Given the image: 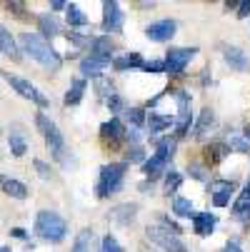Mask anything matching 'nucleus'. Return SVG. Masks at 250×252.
<instances>
[{"instance_id": "11", "label": "nucleus", "mask_w": 250, "mask_h": 252, "mask_svg": "<svg viewBox=\"0 0 250 252\" xmlns=\"http://www.w3.org/2000/svg\"><path fill=\"white\" fill-rule=\"evenodd\" d=\"M145 35L153 40V43H163V40H170L175 35V23L173 20H158L153 25H148Z\"/></svg>"}, {"instance_id": "26", "label": "nucleus", "mask_w": 250, "mask_h": 252, "mask_svg": "<svg viewBox=\"0 0 250 252\" xmlns=\"http://www.w3.org/2000/svg\"><path fill=\"white\" fill-rule=\"evenodd\" d=\"M8 145H10V153H13L15 158H23V155L28 153V142H25V137L18 135V132H13V135L8 137Z\"/></svg>"}, {"instance_id": "30", "label": "nucleus", "mask_w": 250, "mask_h": 252, "mask_svg": "<svg viewBox=\"0 0 250 252\" xmlns=\"http://www.w3.org/2000/svg\"><path fill=\"white\" fill-rule=\"evenodd\" d=\"M170 118H165V115H150L148 118V127H150V132H160V130H165V127H170Z\"/></svg>"}, {"instance_id": "49", "label": "nucleus", "mask_w": 250, "mask_h": 252, "mask_svg": "<svg viewBox=\"0 0 250 252\" xmlns=\"http://www.w3.org/2000/svg\"><path fill=\"white\" fill-rule=\"evenodd\" d=\"M0 252H10V250H5V247H0Z\"/></svg>"}, {"instance_id": "33", "label": "nucleus", "mask_w": 250, "mask_h": 252, "mask_svg": "<svg viewBox=\"0 0 250 252\" xmlns=\"http://www.w3.org/2000/svg\"><path fill=\"white\" fill-rule=\"evenodd\" d=\"M100 252H123V247H120V242L113 235H105V240L100 245Z\"/></svg>"}, {"instance_id": "39", "label": "nucleus", "mask_w": 250, "mask_h": 252, "mask_svg": "<svg viewBox=\"0 0 250 252\" xmlns=\"http://www.w3.org/2000/svg\"><path fill=\"white\" fill-rule=\"evenodd\" d=\"M8 10L18 13V18H25V5L23 3H8Z\"/></svg>"}, {"instance_id": "4", "label": "nucleus", "mask_w": 250, "mask_h": 252, "mask_svg": "<svg viewBox=\"0 0 250 252\" xmlns=\"http://www.w3.org/2000/svg\"><path fill=\"white\" fill-rule=\"evenodd\" d=\"M145 235H148V240H150L153 245H158L163 252H190V250L180 242L178 232H173V230L165 227V225H148Z\"/></svg>"}, {"instance_id": "18", "label": "nucleus", "mask_w": 250, "mask_h": 252, "mask_svg": "<svg viewBox=\"0 0 250 252\" xmlns=\"http://www.w3.org/2000/svg\"><path fill=\"white\" fill-rule=\"evenodd\" d=\"M73 252H100L98 240H95V232H93V230H83V232L75 237Z\"/></svg>"}, {"instance_id": "2", "label": "nucleus", "mask_w": 250, "mask_h": 252, "mask_svg": "<svg viewBox=\"0 0 250 252\" xmlns=\"http://www.w3.org/2000/svg\"><path fill=\"white\" fill-rule=\"evenodd\" d=\"M35 232L48 242H63L65 235H68V222L58 212L43 210V212H38V218H35Z\"/></svg>"}, {"instance_id": "37", "label": "nucleus", "mask_w": 250, "mask_h": 252, "mask_svg": "<svg viewBox=\"0 0 250 252\" xmlns=\"http://www.w3.org/2000/svg\"><path fill=\"white\" fill-rule=\"evenodd\" d=\"M128 118H130L135 125H143V123H145V115H143V110H140V107H133V110L128 113Z\"/></svg>"}, {"instance_id": "28", "label": "nucleus", "mask_w": 250, "mask_h": 252, "mask_svg": "<svg viewBox=\"0 0 250 252\" xmlns=\"http://www.w3.org/2000/svg\"><path fill=\"white\" fill-rule=\"evenodd\" d=\"M173 212L178 215V218H190L193 215V202L188 197H175L173 200Z\"/></svg>"}, {"instance_id": "20", "label": "nucleus", "mask_w": 250, "mask_h": 252, "mask_svg": "<svg viewBox=\"0 0 250 252\" xmlns=\"http://www.w3.org/2000/svg\"><path fill=\"white\" fill-rule=\"evenodd\" d=\"M0 188H3L10 197H15V200H25V197H28V188L20 183V180H13V177H0Z\"/></svg>"}, {"instance_id": "29", "label": "nucleus", "mask_w": 250, "mask_h": 252, "mask_svg": "<svg viewBox=\"0 0 250 252\" xmlns=\"http://www.w3.org/2000/svg\"><path fill=\"white\" fill-rule=\"evenodd\" d=\"M233 215H238V218H248V215H250V195H248V192H243V195L235 200Z\"/></svg>"}, {"instance_id": "31", "label": "nucleus", "mask_w": 250, "mask_h": 252, "mask_svg": "<svg viewBox=\"0 0 250 252\" xmlns=\"http://www.w3.org/2000/svg\"><path fill=\"white\" fill-rule=\"evenodd\" d=\"M180 183H183V175L173 170V172L165 177V192H168V195H170V192H175L178 188H180Z\"/></svg>"}, {"instance_id": "19", "label": "nucleus", "mask_w": 250, "mask_h": 252, "mask_svg": "<svg viewBox=\"0 0 250 252\" xmlns=\"http://www.w3.org/2000/svg\"><path fill=\"white\" fill-rule=\"evenodd\" d=\"M110 65V58H98V55H90L80 63V70H83V75H98L103 73L105 67Z\"/></svg>"}, {"instance_id": "13", "label": "nucleus", "mask_w": 250, "mask_h": 252, "mask_svg": "<svg viewBox=\"0 0 250 252\" xmlns=\"http://www.w3.org/2000/svg\"><path fill=\"white\" fill-rule=\"evenodd\" d=\"M235 185L228 183V180H218V183L210 185V192H213V205L215 207H225L230 202V195H233Z\"/></svg>"}, {"instance_id": "7", "label": "nucleus", "mask_w": 250, "mask_h": 252, "mask_svg": "<svg viewBox=\"0 0 250 252\" xmlns=\"http://www.w3.org/2000/svg\"><path fill=\"white\" fill-rule=\"evenodd\" d=\"M195 53H198L195 48H178V50H170L168 58L163 60V65H165V70H168L170 75H178V73H183V70H185V65L190 63V58H193Z\"/></svg>"}, {"instance_id": "42", "label": "nucleus", "mask_w": 250, "mask_h": 252, "mask_svg": "<svg viewBox=\"0 0 250 252\" xmlns=\"http://www.w3.org/2000/svg\"><path fill=\"white\" fill-rule=\"evenodd\" d=\"M108 105H110V110H120V105H123V100H120L118 95H110V97H108Z\"/></svg>"}, {"instance_id": "1", "label": "nucleus", "mask_w": 250, "mask_h": 252, "mask_svg": "<svg viewBox=\"0 0 250 252\" xmlns=\"http://www.w3.org/2000/svg\"><path fill=\"white\" fill-rule=\"evenodd\" d=\"M20 45L25 48V53H28L33 60H38L43 67L60 70L63 58L53 50V45L43 38V35H38V32H23V35H20Z\"/></svg>"}, {"instance_id": "5", "label": "nucleus", "mask_w": 250, "mask_h": 252, "mask_svg": "<svg viewBox=\"0 0 250 252\" xmlns=\"http://www.w3.org/2000/svg\"><path fill=\"white\" fill-rule=\"evenodd\" d=\"M128 170V162H110L100 170V183H98V197H108L110 192L120 190L123 175Z\"/></svg>"}, {"instance_id": "50", "label": "nucleus", "mask_w": 250, "mask_h": 252, "mask_svg": "<svg viewBox=\"0 0 250 252\" xmlns=\"http://www.w3.org/2000/svg\"><path fill=\"white\" fill-rule=\"evenodd\" d=\"M140 252H148V250H145V247H143V250H140Z\"/></svg>"}, {"instance_id": "6", "label": "nucleus", "mask_w": 250, "mask_h": 252, "mask_svg": "<svg viewBox=\"0 0 250 252\" xmlns=\"http://www.w3.org/2000/svg\"><path fill=\"white\" fill-rule=\"evenodd\" d=\"M8 78V83L18 90V95H23V97H28V100H33L35 105H40V107H48L50 105V100L38 90V88H35L30 80H25V78H18V75H5Z\"/></svg>"}, {"instance_id": "43", "label": "nucleus", "mask_w": 250, "mask_h": 252, "mask_svg": "<svg viewBox=\"0 0 250 252\" xmlns=\"http://www.w3.org/2000/svg\"><path fill=\"white\" fill-rule=\"evenodd\" d=\"M223 252H243V250H240V247H238V242H228V245H225V250H223Z\"/></svg>"}, {"instance_id": "44", "label": "nucleus", "mask_w": 250, "mask_h": 252, "mask_svg": "<svg viewBox=\"0 0 250 252\" xmlns=\"http://www.w3.org/2000/svg\"><path fill=\"white\" fill-rule=\"evenodd\" d=\"M190 172H193V177H198V180L205 177V175H203V167H190Z\"/></svg>"}, {"instance_id": "46", "label": "nucleus", "mask_w": 250, "mask_h": 252, "mask_svg": "<svg viewBox=\"0 0 250 252\" xmlns=\"http://www.w3.org/2000/svg\"><path fill=\"white\" fill-rule=\"evenodd\" d=\"M13 235H15V237H20V240H23V237H25V232H23V230H20V227H15V230H13Z\"/></svg>"}, {"instance_id": "25", "label": "nucleus", "mask_w": 250, "mask_h": 252, "mask_svg": "<svg viewBox=\"0 0 250 252\" xmlns=\"http://www.w3.org/2000/svg\"><path fill=\"white\" fill-rule=\"evenodd\" d=\"M90 48H93V55H98V58H110V53H113L110 38H98L90 43Z\"/></svg>"}, {"instance_id": "38", "label": "nucleus", "mask_w": 250, "mask_h": 252, "mask_svg": "<svg viewBox=\"0 0 250 252\" xmlns=\"http://www.w3.org/2000/svg\"><path fill=\"white\" fill-rule=\"evenodd\" d=\"M143 155H145V153H143V148H138V145H133V148H130V162H140V160H143Z\"/></svg>"}, {"instance_id": "48", "label": "nucleus", "mask_w": 250, "mask_h": 252, "mask_svg": "<svg viewBox=\"0 0 250 252\" xmlns=\"http://www.w3.org/2000/svg\"><path fill=\"white\" fill-rule=\"evenodd\" d=\"M245 192H248V195H250V183H248V188H245Z\"/></svg>"}, {"instance_id": "36", "label": "nucleus", "mask_w": 250, "mask_h": 252, "mask_svg": "<svg viewBox=\"0 0 250 252\" xmlns=\"http://www.w3.org/2000/svg\"><path fill=\"white\" fill-rule=\"evenodd\" d=\"M143 67H145L148 73H163V70H165L163 60H150V63H145V65H143Z\"/></svg>"}, {"instance_id": "41", "label": "nucleus", "mask_w": 250, "mask_h": 252, "mask_svg": "<svg viewBox=\"0 0 250 252\" xmlns=\"http://www.w3.org/2000/svg\"><path fill=\"white\" fill-rule=\"evenodd\" d=\"M250 15V0H245V3L238 5V18H248Z\"/></svg>"}, {"instance_id": "3", "label": "nucleus", "mask_w": 250, "mask_h": 252, "mask_svg": "<svg viewBox=\"0 0 250 252\" xmlns=\"http://www.w3.org/2000/svg\"><path fill=\"white\" fill-rule=\"evenodd\" d=\"M35 125H38V130L43 132L45 145H48L50 155H53L55 160L65 162V140H63V132L58 130V125H55L48 115H43V113L35 115Z\"/></svg>"}, {"instance_id": "15", "label": "nucleus", "mask_w": 250, "mask_h": 252, "mask_svg": "<svg viewBox=\"0 0 250 252\" xmlns=\"http://www.w3.org/2000/svg\"><path fill=\"white\" fill-rule=\"evenodd\" d=\"M0 53L3 55H8L10 60H20L23 55H20V48H18V43H15V38L8 32V28L5 25H0Z\"/></svg>"}, {"instance_id": "40", "label": "nucleus", "mask_w": 250, "mask_h": 252, "mask_svg": "<svg viewBox=\"0 0 250 252\" xmlns=\"http://www.w3.org/2000/svg\"><path fill=\"white\" fill-rule=\"evenodd\" d=\"M98 93H103V97L110 95V83L108 80H98Z\"/></svg>"}, {"instance_id": "9", "label": "nucleus", "mask_w": 250, "mask_h": 252, "mask_svg": "<svg viewBox=\"0 0 250 252\" xmlns=\"http://www.w3.org/2000/svg\"><path fill=\"white\" fill-rule=\"evenodd\" d=\"M178 100V120H175V132L178 135H185V130L190 127V95L185 90L175 93Z\"/></svg>"}, {"instance_id": "21", "label": "nucleus", "mask_w": 250, "mask_h": 252, "mask_svg": "<svg viewBox=\"0 0 250 252\" xmlns=\"http://www.w3.org/2000/svg\"><path fill=\"white\" fill-rule=\"evenodd\" d=\"M38 25H40V35H43L45 40L60 32V23L55 20V15H40L38 18Z\"/></svg>"}, {"instance_id": "16", "label": "nucleus", "mask_w": 250, "mask_h": 252, "mask_svg": "<svg viewBox=\"0 0 250 252\" xmlns=\"http://www.w3.org/2000/svg\"><path fill=\"white\" fill-rule=\"evenodd\" d=\"M215 225H218L215 215H210V212H195V215H193V227H195V232H198L200 237H208Z\"/></svg>"}, {"instance_id": "17", "label": "nucleus", "mask_w": 250, "mask_h": 252, "mask_svg": "<svg viewBox=\"0 0 250 252\" xmlns=\"http://www.w3.org/2000/svg\"><path fill=\"white\" fill-rule=\"evenodd\" d=\"M135 212H138V207L135 205H118V207H113L110 210V222H115V225H130L133 220H135Z\"/></svg>"}, {"instance_id": "8", "label": "nucleus", "mask_w": 250, "mask_h": 252, "mask_svg": "<svg viewBox=\"0 0 250 252\" xmlns=\"http://www.w3.org/2000/svg\"><path fill=\"white\" fill-rule=\"evenodd\" d=\"M103 28L108 32H120L123 30V10L115 0L103 3Z\"/></svg>"}, {"instance_id": "27", "label": "nucleus", "mask_w": 250, "mask_h": 252, "mask_svg": "<svg viewBox=\"0 0 250 252\" xmlns=\"http://www.w3.org/2000/svg\"><path fill=\"white\" fill-rule=\"evenodd\" d=\"M65 10H68V23L70 25H78V28H83V25H88V18H85V13L78 8V5H65Z\"/></svg>"}, {"instance_id": "47", "label": "nucleus", "mask_w": 250, "mask_h": 252, "mask_svg": "<svg viewBox=\"0 0 250 252\" xmlns=\"http://www.w3.org/2000/svg\"><path fill=\"white\" fill-rule=\"evenodd\" d=\"M245 140H248V142H250V125H248V127H245Z\"/></svg>"}, {"instance_id": "22", "label": "nucleus", "mask_w": 250, "mask_h": 252, "mask_svg": "<svg viewBox=\"0 0 250 252\" xmlns=\"http://www.w3.org/2000/svg\"><path fill=\"white\" fill-rule=\"evenodd\" d=\"M83 93H85V80H83V78L73 80L70 90L65 93V105H78V102L83 100Z\"/></svg>"}, {"instance_id": "35", "label": "nucleus", "mask_w": 250, "mask_h": 252, "mask_svg": "<svg viewBox=\"0 0 250 252\" xmlns=\"http://www.w3.org/2000/svg\"><path fill=\"white\" fill-rule=\"evenodd\" d=\"M33 165H35V170H38V175H40L43 180H50V177H53V170H50V165H45L43 160H33Z\"/></svg>"}, {"instance_id": "14", "label": "nucleus", "mask_w": 250, "mask_h": 252, "mask_svg": "<svg viewBox=\"0 0 250 252\" xmlns=\"http://www.w3.org/2000/svg\"><path fill=\"white\" fill-rule=\"evenodd\" d=\"M223 55H225V63H228L230 67L240 70V73L250 70V60H248V55H245L240 48H235V45H225V48H223Z\"/></svg>"}, {"instance_id": "45", "label": "nucleus", "mask_w": 250, "mask_h": 252, "mask_svg": "<svg viewBox=\"0 0 250 252\" xmlns=\"http://www.w3.org/2000/svg\"><path fill=\"white\" fill-rule=\"evenodd\" d=\"M50 8H53V10H63V8H65V3H63V0H53Z\"/></svg>"}, {"instance_id": "10", "label": "nucleus", "mask_w": 250, "mask_h": 252, "mask_svg": "<svg viewBox=\"0 0 250 252\" xmlns=\"http://www.w3.org/2000/svg\"><path fill=\"white\" fill-rule=\"evenodd\" d=\"M168 158H170V148H168V142H160V145H158V153H155V155H150V160H148L145 165H143L145 175H148L150 180H155V177L163 172V167H165Z\"/></svg>"}, {"instance_id": "32", "label": "nucleus", "mask_w": 250, "mask_h": 252, "mask_svg": "<svg viewBox=\"0 0 250 252\" xmlns=\"http://www.w3.org/2000/svg\"><path fill=\"white\" fill-rule=\"evenodd\" d=\"M228 148H233V150H238V153H250V142H248L245 137L230 135V140H228Z\"/></svg>"}, {"instance_id": "24", "label": "nucleus", "mask_w": 250, "mask_h": 252, "mask_svg": "<svg viewBox=\"0 0 250 252\" xmlns=\"http://www.w3.org/2000/svg\"><path fill=\"white\" fill-rule=\"evenodd\" d=\"M138 65H143V58H140V53H128V55H123V58H115V60H113V67H115V70L138 67Z\"/></svg>"}, {"instance_id": "12", "label": "nucleus", "mask_w": 250, "mask_h": 252, "mask_svg": "<svg viewBox=\"0 0 250 252\" xmlns=\"http://www.w3.org/2000/svg\"><path fill=\"white\" fill-rule=\"evenodd\" d=\"M100 135H103V140H105V142H110V148H118V142H120V140H123V135H125L120 118H110L108 123H103Z\"/></svg>"}, {"instance_id": "23", "label": "nucleus", "mask_w": 250, "mask_h": 252, "mask_svg": "<svg viewBox=\"0 0 250 252\" xmlns=\"http://www.w3.org/2000/svg\"><path fill=\"white\" fill-rule=\"evenodd\" d=\"M213 123H215V115H213V110H205L200 113V118H198V123H195V127H193V137H203V132L208 130V127H213Z\"/></svg>"}, {"instance_id": "34", "label": "nucleus", "mask_w": 250, "mask_h": 252, "mask_svg": "<svg viewBox=\"0 0 250 252\" xmlns=\"http://www.w3.org/2000/svg\"><path fill=\"white\" fill-rule=\"evenodd\" d=\"M208 155H213V162H218V160H223L225 155H228V145H213V148H208Z\"/></svg>"}]
</instances>
